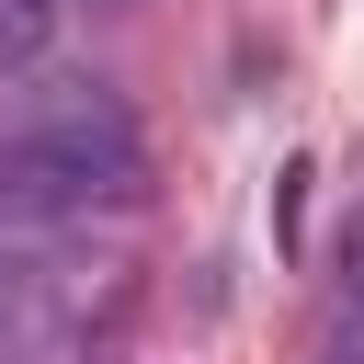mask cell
Returning a JSON list of instances; mask_svg holds the SVG:
<instances>
[{
    "instance_id": "obj_1",
    "label": "cell",
    "mask_w": 364,
    "mask_h": 364,
    "mask_svg": "<svg viewBox=\"0 0 364 364\" xmlns=\"http://www.w3.org/2000/svg\"><path fill=\"white\" fill-rule=\"evenodd\" d=\"M80 205H91V193H80V182L0 114V216H80Z\"/></svg>"
},
{
    "instance_id": "obj_2",
    "label": "cell",
    "mask_w": 364,
    "mask_h": 364,
    "mask_svg": "<svg viewBox=\"0 0 364 364\" xmlns=\"http://www.w3.org/2000/svg\"><path fill=\"white\" fill-rule=\"evenodd\" d=\"M46 46H57V0H0V80L46 68Z\"/></svg>"
},
{
    "instance_id": "obj_3",
    "label": "cell",
    "mask_w": 364,
    "mask_h": 364,
    "mask_svg": "<svg viewBox=\"0 0 364 364\" xmlns=\"http://www.w3.org/2000/svg\"><path fill=\"white\" fill-rule=\"evenodd\" d=\"M330 262H341V296H353V307H364V205H353V216H341V250H330Z\"/></svg>"
}]
</instances>
